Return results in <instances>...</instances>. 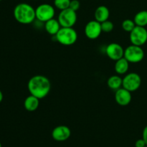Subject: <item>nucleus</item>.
<instances>
[{"label":"nucleus","instance_id":"12","mask_svg":"<svg viewBox=\"0 0 147 147\" xmlns=\"http://www.w3.org/2000/svg\"><path fill=\"white\" fill-rule=\"evenodd\" d=\"M131 92L126 90L124 88L122 87L116 90L115 100H116V102L119 106H128L131 101Z\"/></svg>","mask_w":147,"mask_h":147},{"label":"nucleus","instance_id":"23","mask_svg":"<svg viewBox=\"0 0 147 147\" xmlns=\"http://www.w3.org/2000/svg\"><path fill=\"white\" fill-rule=\"evenodd\" d=\"M146 146V142H144L143 139H138L136 142H135V147H145Z\"/></svg>","mask_w":147,"mask_h":147},{"label":"nucleus","instance_id":"6","mask_svg":"<svg viewBox=\"0 0 147 147\" xmlns=\"http://www.w3.org/2000/svg\"><path fill=\"white\" fill-rule=\"evenodd\" d=\"M35 14L37 20L42 22H46L54 18L55 10L51 4H42L35 9Z\"/></svg>","mask_w":147,"mask_h":147},{"label":"nucleus","instance_id":"5","mask_svg":"<svg viewBox=\"0 0 147 147\" xmlns=\"http://www.w3.org/2000/svg\"><path fill=\"white\" fill-rule=\"evenodd\" d=\"M77 13L70 8L61 10L57 20L62 27H73L77 22Z\"/></svg>","mask_w":147,"mask_h":147},{"label":"nucleus","instance_id":"1","mask_svg":"<svg viewBox=\"0 0 147 147\" xmlns=\"http://www.w3.org/2000/svg\"><path fill=\"white\" fill-rule=\"evenodd\" d=\"M27 88L30 95L42 99L50 93L51 83L47 77L42 75H36L29 80Z\"/></svg>","mask_w":147,"mask_h":147},{"label":"nucleus","instance_id":"29","mask_svg":"<svg viewBox=\"0 0 147 147\" xmlns=\"http://www.w3.org/2000/svg\"><path fill=\"white\" fill-rule=\"evenodd\" d=\"M34 1H36V0H34Z\"/></svg>","mask_w":147,"mask_h":147},{"label":"nucleus","instance_id":"8","mask_svg":"<svg viewBox=\"0 0 147 147\" xmlns=\"http://www.w3.org/2000/svg\"><path fill=\"white\" fill-rule=\"evenodd\" d=\"M129 38L132 45L142 47L147 42V30L146 27L136 26L130 32Z\"/></svg>","mask_w":147,"mask_h":147},{"label":"nucleus","instance_id":"11","mask_svg":"<svg viewBox=\"0 0 147 147\" xmlns=\"http://www.w3.org/2000/svg\"><path fill=\"white\" fill-rule=\"evenodd\" d=\"M71 131L70 128L65 125H60L55 128L52 131V137L57 142H65L70 138Z\"/></svg>","mask_w":147,"mask_h":147},{"label":"nucleus","instance_id":"28","mask_svg":"<svg viewBox=\"0 0 147 147\" xmlns=\"http://www.w3.org/2000/svg\"><path fill=\"white\" fill-rule=\"evenodd\" d=\"M145 147H147V145H146V146H145Z\"/></svg>","mask_w":147,"mask_h":147},{"label":"nucleus","instance_id":"2","mask_svg":"<svg viewBox=\"0 0 147 147\" xmlns=\"http://www.w3.org/2000/svg\"><path fill=\"white\" fill-rule=\"evenodd\" d=\"M13 14L16 21L22 24H31L36 19L35 9L27 3L17 4Z\"/></svg>","mask_w":147,"mask_h":147},{"label":"nucleus","instance_id":"17","mask_svg":"<svg viewBox=\"0 0 147 147\" xmlns=\"http://www.w3.org/2000/svg\"><path fill=\"white\" fill-rule=\"evenodd\" d=\"M107 85L109 88L111 90H116L118 89L122 88L123 85V78L120 77L119 75H114L112 76L108 79Z\"/></svg>","mask_w":147,"mask_h":147},{"label":"nucleus","instance_id":"27","mask_svg":"<svg viewBox=\"0 0 147 147\" xmlns=\"http://www.w3.org/2000/svg\"><path fill=\"white\" fill-rule=\"evenodd\" d=\"M2 1V0H0V1Z\"/></svg>","mask_w":147,"mask_h":147},{"label":"nucleus","instance_id":"9","mask_svg":"<svg viewBox=\"0 0 147 147\" xmlns=\"http://www.w3.org/2000/svg\"><path fill=\"white\" fill-rule=\"evenodd\" d=\"M84 32L86 37L90 40L98 38L102 33L100 23L96 20L89 21L85 27Z\"/></svg>","mask_w":147,"mask_h":147},{"label":"nucleus","instance_id":"19","mask_svg":"<svg viewBox=\"0 0 147 147\" xmlns=\"http://www.w3.org/2000/svg\"><path fill=\"white\" fill-rule=\"evenodd\" d=\"M122 29L124 30L125 32H127L130 33L136 27V24H135L134 20H130V19H127V20H123V22H122Z\"/></svg>","mask_w":147,"mask_h":147},{"label":"nucleus","instance_id":"18","mask_svg":"<svg viewBox=\"0 0 147 147\" xmlns=\"http://www.w3.org/2000/svg\"><path fill=\"white\" fill-rule=\"evenodd\" d=\"M135 24L136 26L140 27H146L147 25V11L142 10L136 14L134 18Z\"/></svg>","mask_w":147,"mask_h":147},{"label":"nucleus","instance_id":"26","mask_svg":"<svg viewBox=\"0 0 147 147\" xmlns=\"http://www.w3.org/2000/svg\"><path fill=\"white\" fill-rule=\"evenodd\" d=\"M0 147H2V146H1V143H0Z\"/></svg>","mask_w":147,"mask_h":147},{"label":"nucleus","instance_id":"10","mask_svg":"<svg viewBox=\"0 0 147 147\" xmlns=\"http://www.w3.org/2000/svg\"><path fill=\"white\" fill-rule=\"evenodd\" d=\"M106 55L112 60H119L124 56V49L121 45L113 42L107 45L106 48Z\"/></svg>","mask_w":147,"mask_h":147},{"label":"nucleus","instance_id":"22","mask_svg":"<svg viewBox=\"0 0 147 147\" xmlns=\"http://www.w3.org/2000/svg\"><path fill=\"white\" fill-rule=\"evenodd\" d=\"M80 3L78 0H71L70 1V7L69 8L73 9V11H77L78 10L80 9Z\"/></svg>","mask_w":147,"mask_h":147},{"label":"nucleus","instance_id":"20","mask_svg":"<svg viewBox=\"0 0 147 147\" xmlns=\"http://www.w3.org/2000/svg\"><path fill=\"white\" fill-rule=\"evenodd\" d=\"M71 0H54V6L60 11L69 8Z\"/></svg>","mask_w":147,"mask_h":147},{"label":"nucleus","instance_id":"4","mask_svg":"<svg viewBox=\"0 0 147 147\" xmlns=\"http://www.w3.org/2000/svg\"><path fill=\"white\" fill-rule=\"evenodd\" d=\"M123 57L129 62V63H140L144 57V51L141 46L131 44L124 50Z\"/></svg>","mask_w":147,"mask_h":147},{"label":"nucleus","instance_id":"14","mask_svg":"<svg viewBox=\"0 0 147 147\" xmlns=\"http://www.w3.org/2000/svg\"><path fill=\"white\" fill-rule=\"evenodd\" d=\"M45 23V29L46 32L50 35L55 36L62 27L58 20H55V18L51 19Z\"/></svg>","mask_w":147,"mask_h":147},{"label":"nucleus","instance_id":"16","mask_svg":"<svg viewBox=\"0 0 147 147\" xmlns=\"http://www.w3.org/2000/svg\"><path fill=\"white\" fill-rule=\"evenodd\" d=\"M129 62L124 57L115 61L114 69L118 75H124L129 70Z\"/></svg>","mask_w":147,"mask_h":147},{"label":"nucleus","instance_id":"24","mask_svg":"<svg viewBox=\"0 0 147 147\" xmlns=\"http://www.w3.org/2000/svg\"><path fill=\"white\" fill-rule=\"evenodd\" d=\"M142 139L144 140L146 142V144L147 145V126L144 129L143 133H142Z\"/></svg>","mask_w":147,"mask_h":147},{"label":"nucleus","instance_id":"13","mask_svg":"<svg viewBox=\"0 0 147 147\" xmlns=\"http://www.w3.org/2000/svg\"><path fill=\"white\" fill-rule=\"evenodd\" d=\"M109 16H110V11L109 8L104 5L98 7L94 12L95 20L100 23L109 20Z\"/></svg>","mask_w":147,"mask_h":147},{"label":"nucleus","instance_id":"15","mask_svg":"<svg viewBox=\"0 0 147 147\" xmlns=\"http://www.w3.org/2000/svg\"><path fill=\"white\" fill-rule=\"evenodd\" d=\"M40 99H39L38 98L35 97V96H32V95H30L24 100V109L27 111H36L39 108V106H40Z\"/></svg>","mask_w":147,"mask_h":147},{"label":"nucleus","instance_id":"7","mask_svg":"<svg viewBox=\"0 0 147 147\" xmlns=\"http://www.w3.org/2000/svg\"><path fill=\"white\" fill-rule=\"evenodd\" d=\"M142 85L141 76L136 73H128L123 78L122 87L130 92H134L140 88Z\"/></svg>","mask_w":147,"mask_h":147},{"label":"nucleus","instance_id":"25","mask_svg":"<svg viewBox=\"0 0 147 147\" xmlns=\"http://www.w3.org/2000/svg\"><path fill=\"white\" fill-rule=\"evenodd\" d=\"M3 98H4V96H3V93H2V92L1 91V90H0V103L2 101Z\"/></svg>","mask_w":147,"mask_h":147},{"label":"nucleus","instance_id":"21","mask_svg":"<svg viewBox=\"0 0 147 147\" xmlns=\"http://www.w3.org/2000/svg\"><path fill=\"white\" fill-rule=\"evenodd\" d=\"M100 25H101L102 32L109 33L113 31V28H114L113 23L109 20L100 23Z\"/></svg>","mask_w":147,"mask_h":147},{"label":"nucleus","instance_id":"3","mask_svg":"<svg viewBox=\"0 0 147 147\" xmlns=\"http://www.w3.org/2000/svg\"><path fill=\"white\" fill-rule=\"evenodd\" d=\"M55 37L57 41L62 45L70 46L77 41L78 33L73 27H61Z\"/></svg>","mask_w":147,"mask_h":147}]
</instances>
